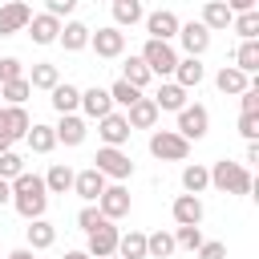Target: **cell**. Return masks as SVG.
Segmentation results:
<instances>
[{
	"mask_svg": "<svg viewBox=\"0 0 259 259\" xmlns=\"http://www.w3.org/2000/svg\"><path fill=\"white\" fill-rule=\"evenodd\" d=\"M12 206H16V214H20V219H45V210H49L45 178H40V174L20 170V174L12 178Z\"/></svg>",
	"mask_w": 259,
	"mask_h": 259,
	"instance_id": "6da1fadb",
	"label": "cell"
},
{
	"mask_svg": "<svg viewBox=\"0 0 259 259\" xmlns=\"http://www.w3.org/2000/svg\"><path fill=\"white\" fill-rule=\"evenodd\" d=\"M206 170H210V186H214V190H223V194H251V170H247L243 162L219 158V162L206 166Z\"/></svg>",
	"mask_w": 259,
	"mask_h": 259,
	"instance_id": "7a4b0ae2",
	"label": "cell"
},
{
	"mask_svg": "<svg viewBox=\"0 0 259 259\" xmlns=\"http://www.w3.org/2000/svg\"><path fill=\"white\" fill-rule=\"evenodd\" d=\"M142 61H146V69L154 73V77H174V65H178V53H174V45L170 40H146L142 45V53H138Z\"/></svg>",
	"mask_w": 259,
	"mask_h": 259,
	"instance_id": "3957f363",
	"label": "cell"
},
{
	"mask_svg": "<svg viewBox=\"0 0 259 259\" xmlns=\"http://www.w3.org/2000/svg\"><path fill=\"white\" fill-rule=\"evenodd\" d=\"M150 154H154L158 162H186L190 142H186L178 130H154V134H150Z\"/></svg>",
	"mask_w": 259,
	"mask_h": 259,
	"instance_id": "277c9868",
	"label": "cell"
},
{
	"mask_svg": "<svg viewBox=\"0 0 259 259\" xmlns=\"http://www.w3.org/2000/svg\"><path fill=\"white\" fill-rule=\"evenodd\" d=\"M93 166H97L105 178H113V182H125V178L134 174V162H130V154H125L121 146H101L97 158H93Z\"/></svg>",
	"mask_w": 259,
	"mask_h": 259,
	"instance_id": "5b68a950",
	"label": "cell"
},
{
	"mask_svg": "<svg viewBox=\"0 0 259 259\" xmlns=\"http://www.w3.org/2000/svg\"><path fill=\"white\" fill-rule=\"evenodd\" d=\"M206 130H210V113H206V105H182V109H178V134H182L186 142L206 138Z\"/></svg>",
	"mask_w": 259,
	"mask_h": 259,
	"instance_id": "8992f818",
	"label": "cell"
},
{
	"mask_svg": "<svg viewBox=\"0 0 259 259\" xmlns=\"http://www.w3.org/2000/svg\"><path fill=\"white\" fill-rule=\"evenodd\" d=\"M89 45H93V53H97L101 61H113V57H121V53H125V32H121L117 24H109V28L89 32Z\"/></svg>",
	"mask_w": 259,
	"mask_h": 259,
	"instance_id": "52a82bcc",
	"label": "cell"
},
{
	"mask_svg": "<svg viewBox=\"0 0 259 259\" xmlns=\"http://www.w3.org/2000/svg\"><path fill=\"white\" fill-rule=\"evenodd\" d=\"M97 210H101L105 219H113V223L125 219V214H130V190H125L121 182H113V186L105 182V190L97 194Z\"/></svg>",
	"mask_w": 259,
	"mask_h": 259,
	"instance_id": "ba28073f",
	"label": "cell"
},
{
	"mask_svg": "<svg viewBox=\"0 0 259 259\" xmlns=\"http://www.w3.org/2000/svg\"><path fill=\"white\" fill-rule=\"evenodd\" d=\"M117 235H121V231L113 227V219H101V223L89 231V247H85V251H89L93 259H101V255H113V251H117Z\"/></svg>",
	"mask_w": 259,
	"mask_h": 259,
	"instance_id": "9c48e42d",
	"label": "cell"
},
{
	"mask_svg": "<svg viewBox=\"0 0 259 259\" xmlns=\"http://www.w3.org/2000/svg\"><path fill=\"white\" fill-rule=\"evenodd\" d=\"M28 20H32V8H28L24 0H8V4H0V36H16V32H24Z\"/></svg>",
	"mask_w": 259,
	"mask_h": 259,
	"instance_id": "30bf717a",
	"label": "cell"
},
{
	"mask_svg": "<svg viewBox=\"0 0 259 259\" xmlns=\"http://www.w3.org/2000/svg\"><path fill=\"white\" fill-rule=\"evenodd\" d=\"M178 40L186 49V57H202L210 49V28L202 20H190V24H178Z\"/></svg>",
	"mask_w": 259,
	"mask_h": 259,
	"instance_id": "8fae6325",
	"label": "cell"
},
{
	"mask_svg": "<svg viewBox=\"0 0 259 259\" xmlns=\"http://www.w3.org/2000/svg\"><path fill=\"white\" fill-rule=\"evenodd\" d=\"M97 134H101L105 146H125L134 130L125 121V113H105V117H97Z\"/></svg>",
	"mask_w": 259,
	"mask_h": 259,
	"instance_id": "7c38bea8",
	"label": "cell"
},
{
	"mask_svg": "<svg viewBox=\"0 0 259 259\" xmlns=\"http://www.w3.org/2000/svg\"><path fill=\"white\" fill-rule=\"evenodd\" d=\"M142 20H146V32H150L154 40H174V36H178V24H182L170 8H158V12L142 16Z\"/></svg>",
	"mask_w": 259,
	"mask_h": 259,
	"instance_id": "4fadbf2b",
	"label": "cell"
},
{
	"mask_svg": "<svg viewBox=\"0 0 259 259\" xmlns=\"http://www.w3.org/2000/svg\"><path fill=\"white\" fill-rule=\"evenodd\" d=\"M170 214H174L178 227H198L202 223V198L198 194H178L170 202Z\"/></svg>",
	"mask_w": 259,
	"mask_h": 259,
	"instance_id": "5bb4252c",
	"label": "cell"
},
{
	"mask_svg": "<svg viewBox=\"0 0 259 259\" xmlns=\"http://www.w3.org/2000/svg\"><path fill=\"white\" fill-rule=\"evenodd\" d=\"M158 105H154V97H138L130 109H125V121H130V130H154L158 125Z\"/></svg>",
	"mask_w": 259,
	"mask_h": 259,
	"instance_id": "9a60e30c",
	"label": "cell"
},
{
	"mask_svg": "<svg viewBox=\"0 0 259 259\" xmlns=\"http://www.w3.org/2000/svg\"><path fill=\"white\" fill-rule=\"evenodd\" d=\"M105 190V174L97 170V166H89V170H77L73 174V194H81L85 202H97V194Z\"/></svg>",
	"mask_w": 259,
	"mask_h": 259,
	"instance_id": "2e32d148",
	"label": "cell"
},
{
	"mask_svg": "<svg viewBox=\"0 0 259 259\" xmlns=\"http://www.w3.org/2000/svg\"><path fill=\"white\" fill-rule=\"evenodd\" d=\"M89 24H81V20H65L61 24V32H57V45L65 49V53H81L85 45H89Z\"/></svg>",
	"mask_w": 259,
	"mask_h": 259,
	"instance_id": "e0dca14e",
	"label": "cell"
},
{
	"mask_svg": "<svg viewBox=\"0 0 259 259\" xmlns=\"http://www.w3.org/2000/svg\"><path fill=\"white\" fill-rule=\"evenodd\" d=\"M77 109H85V117H105V113H113V97H109V89H81V105Z\"/></svg>",
	"mask_w": 259,
	"mask_h": 259,
	"instance_id": "ac0fdd59",
	"label": "cell"
},
{
	"mask_svg": "<svg viewBox=\"0 0 259 259\" xmlns=\"http://www.w3.org/2000/svg\"><path fill=\"white\" fill-rule=\"evenodd\" d=\"M28 36H32V45H57V32H61V20L57 16H49V12H40V16H32L28 24Z\"/></svg>",
	"mask_w": 259,
	"mask_h": 259,
	"instance_id": "d6986e66",
	"label": "cell"
},
{
	"mask_svg": "<svg viewBox=\"0 0 259 259\" xmlns=\"http://www.w3.org/2000/svg\"><path fill=\"white\" fill-rule=\"evenodd\" d=\"M53 134H57V142H65V146H81L85 142V117H77V113H61V121L53 125Z\"/></svg>",
	"mask_w": 259,
	"mask_h": 259,
	"instance_id": "ffe728a7",
	"label": "cell"
},
{
	"mask_svg": "<svg viewBox=\"0 0 259 259\" xmlns=\"http://www.w3.org/2000/svg\"><path fill=\"white\" fill-rule=\"evenodd\" d=\"M202 77H206V69H202L198 57H178V65H174V81H178L182 89H198Z\"/></svg>",
	"mask_w": 259,
	"mask_h": 259,
	"instance_id": "44dd1931",
	"label": "cell"
},
{
	"mask_svg": "<svg viewBox=\"0 0 259 259\" xmlns=\"http://www.w3.org/2000/svg\"><path fill=\"white\" fill-rule=\"evenodd\" d=\"M49 93H53L49 101H53V109H57V113H77V105H81V89H77V85H69V81H57Z\"/></svg>",
	"mask_w": 259,
	"mask_h": 259,
	"instance_id": "7402d4cb",
	"label": "cell"
},
{
	"mask_svg": "<svg viewBox=\"0 0 259 259\" xmlns=\"http://www.w3.org/2000/svg\"><path fill=\"white\" fill-rule=\"evenodd\" d=\"M214 85H219V93H231V97H239V93L251 85V77H247L243 69H235V65H223V69H219V77H214Z\"/></svg>",
	"mask_w": 259,
	"mask_h": 259,
	"instance_id": "603a6c76",
	"label": "cell"
},
{
	"mask_svg": "<svg viewBox=\"0 0 259 259\" xmlns=\"http://www.w3.org/2000/svg\"><path fill=\"white\" fill-rule=\"evenodd\" d=\"M154 105H158V109L178 113V109L186 105V89H182L178 81H162V85H158V93H154Z\"/></svg>",
	"mask_w": 259,
	"mask_h": 259,
	"instance_id": "cb8c5ba5",
	"label": "cell"
},
{
	"mask_svg": "<svg viewBox=\"0 0 259 259\" xmlns=\"http://www.w3.org/2000/svg\"><path fill=\"white\" fill-rule=\"evenodd\" d=\"M57 243V227L49 219H28V247L32 251H49Z\"/></svg>",
	"mask_w": 259,
	"mask_h": 259,
	"instance_id": "d4e9b609",
	"label": "cell"
},
{
	"mask_svg": "<svg viewBox=\"0 0 259 259\" xmlns=\"http://www.w3.org/2000/svg\"><path fill=\"white\" fill-rule=\"evenodd\" d=\"M231 16H235V12H231L223 0H206V4H202V24H206L210 32H223V28H231Z\"/></svg>",
	"mask_w": 259,
	"mask_h": 259,
	"instance_id": "484cf974",
	"label": "cell"
},
{
	"mask_svg": "<svg viewBox=\"0 0 259 259\" xmlns=\"http://www.w3.org/2000/svg\"><path fill=\"white\" fill-rule=\"evenodd\" d=\"M24 77H28V85H32V89H53V85L61 81V69H57L53 61H36Z\"/></svg>",
	"mask_w": 259,
	"mask_h": 259,
	"instance_id": "4316f807",
	"label": "cell"
},
{
	"mask_svg": "<svg viewBox=\"0 0 259 259\" xmlns=\"http://www.w3.org/2000/svg\"><path fill=\"white\" fill-rule=\"evenodd\" d=\"M24 142H28V150H32V154H49V150L57 146V134H53V125L32 121V125H28V134H24Z\"/></svg>",
	"mask_w": 259,
	"mask_h": 259,
	"instance_id": "83f0119b",
	"label": "cell"
},
{
	"mask_svg": "<svg viewBox=\"0 0 259 259\" xmlns=\"http://www.w3.org/2000/svg\"><path fill=\"white\" fill-rule=\"evenodd\" d=\"M4 125H8V138L16 142V138H24V134H28L32 117H28V109H24V105H4Z\"/></svg>",
	"mask_w": 259,
	"mask_h": 259,
	"instance_id": "f1b7e54d",
	"label": "cell"
},
{
	"mask_svg": "<svg viewBox=\"0 0 259 259\" xmlns=\"http://www.w3.org/2000/svg\"><path fill=\"white\" fill-rule=\"evenodd\" d=\"M45 190H49V194H65V190H73V170H69L65 162H53L49 174H45Z\"/></svg>",
	"mask_w": 259,
	"mask_h": 259,
	"instance_id": "f546056e",
	"label": "cell"
},
{
	"mask_svg": "<svg viewBox=\"0 0 259 259\" xmlns=\"http://www.w3.org/2000/svg\"><path fill=\"white\" fill-rule=\"evenodd\" d=\"M109 8H113V24H117V28H125V24L134 28V24L146 16V12H142V0H113Z\"/></svg>",
	"mask_w": 259,
	"mask_h": 259,
	"instance_id": "4dcf8cb0",
	"label": "cell"
},
{
	"mask_svg": "<svg viewBox=\"0 0 259 259\" xmlns=\"http://www.w3.org/2000/svg\"><path fill=\"white\" fill-rule=\"evenodd\" d=\"M170 255H174V235L170 231L146 235V259H170Z\"/></svg>",
	"mask_w": 259,
	"mask_h": 259,
	"instance_id": "1f68e13d",
	"label": "cell"
},
{
	"mask_svg": "<svg viewBox=\"0 0 259 259\" xmlns=\"http://www.w3.org/2000/svg\"><path fill=\"white\" fill-rule=\"evenodd\" d=\"M117 255H121V259H146V235H142V231L117 235Z\"/></svg>",
	"mask_w": 259,
	"mask_h": 259,
	"instance_id": "d6a6232c",
	"label": "cell"
},
{
	"mask_svg": "<svg viewBox=\"0 0 259 259\" xmlns=\"http://www.w3.org/2000/svg\"><path fill=\"white\" fill-rule=\"evenodd\" d=\"M150 77H154V73L146 69V61H142V57H130V61L121 65V81H130L134 89H146V85H150Z\"/></svg>",
	"mask_w": 259,
	"mask_h": 259,
	"instance_id": "836d02e7",
	"label": "cell"
},
{
	"mask_svg": "<svg viewBox=\"0 0 259 259\" xmlns=\"http://www.w3.org/2000/svg\"><path fill=\"white\" fill-rule=\"evenodd\" d=\"M206 186H210V170H206V166L194 162V166L182 170V190H186V194H202Z\"/></svg>",
	"mask_w": 259,
	"mask_h": 259,
	"instance_id": "e575fe53",
	"label": "cell"
},
{
	"mask_svg": "<svg viewBox=\"0 0 259 259\" xmlns=\"http://www.w3.org/2000/svg\"><path fill=\"white\" fill-rule=\"evenodd\" d=\"M231 28H235L243 40H255V36H259V12H255V8L235 12V16H231Z\"/></svg>",
	"mask_w": 259,
	"mask_h": 259,
	"instance_id": "d590c367",
	"label": "cell"
},
{
	"mask_svg": "<svg viewBox=\"0 0 259 259\" xmlns=\"http://www.w3.org/2000/svg\"><path fill=\"white\" fill-rule=\"evenodd\" d=\"M235 69H243L247 77L259 69V40H243V45L235 49Z\"/></svg>",
	"mask_w": 259,
	"mask_h": 259,
	"instance_id": "8d00e7d4",
	"label": "cell"
},
{
	"mask_svg": "<svg viewBox=\"0 0 259 259\" xmlns=\"http://www.w3.org/2000/svg\"><path fill=\"white\" fill-rule=\"evenodd\" d=\"M28 93H32L28 77H16V81H4V85H0V97H4L8 105H24V101H28Z\"/></svg>",
	"mask_w": 259,
	"mask_h": 259,
	"instance_id": "74e56055",
	"label": "cell"
},
{
	"mask_svg": "<svg viewBox=\"0 0 259 259\" xmlns=\"http://www.w3.org/2000/svg\"><path fill=\"white\" fill-rule=\"evenodd\" d=\"M109 97H113V105H125V109H130V105L142 97V89H134L130 81H113V85H109Z\"/></svg>",
	"mask_w": 259,
	"mask_h": 259,
	"instance_id": "f35d334b",
	"label": "cell"
},
{
	"mask_svg": "<svg viewBox=\"0 0 259 259\" xmlns=\"http://www.w3.org/2000/svg\"><path fill=\"white\" fill-rule=\"evenodd\" d=\"M20 170H24V158H20L16 150H4V154H0V178H4V182H12Z\"/></svg>",
	"mask_w": 259,
	"mask_h": 259,
	"instance_id": "ab89813d",
	"label": "cell"
},
{
	"mask_svg": "<svg viewBox=\"0 0 259 259\" xmlns=\"http://www.w3.org/2000/svg\"><path fill=\"white\" fill-rule=\"evenodd\" d=\"M198 243H202V231H198V227H178V231H174V247L198 251Z\"/></svg>",
	"mask_w": 259,
	"mask_h": 259,
	"instance_id": "60d3db41",
	"label": "cell"
},
{
	"mask_svg": "<svg viewBox=\"0 0 259 259\" xmlns=\"http://www.w3.org/2000/svg\"><path fill=\"white\" fill-rule=\"evenodd\" d=\"M101 219H105V214H101V210H97V206L89 202V206H81V214H77V227H81V231L89 235V231H93V227H97Z\"/></svg>",
	"mask_w": 259,
	"mask_h": 259,
	"instance_id": "b9f144b4",
	"label": "cell"
},
{
	"mask_svg": "<svg viewBox=\"0 0 259 259\" xmlns=\"http://www.w3.org/2000/svg\"><path fill=\"white\" fill-rule=\"evenodd\" d=\"M16 77H24V65L16 57H0V85L4 81H16Z\"/></svg>",
	"mask_w": 259,
	"mask_h": 259,
	"instance_id": "7bdbcfd3",
	"label": "cell"
},
{
	"mask_svg": "<svg viewBox=\"0 0 259 259\" xmlns=\"http://www.w3.org/2000/svg\"><path fill=\"white\" fill-rule=\"evenodd\" d=\"M239 105H243V113H259V85H255V81L239 93Z\"/></svg>",
	"mask_w": 259,
	"mask_h": 259,
	"instance_id": "ee69618b",
	"label": "cell"
},
{
	"mask_svg": "<svg viewBox=\"0 0 259 259\" xmlns=\"http://www.w3.org/2000/svg\"><path fill=\"white\" fill-rule=\"evenodd\" d=\"M198 259H227V243H219V239H202L198 243Z\"/></svg>",
	"mask_w": 259,
	"mask_h": 259,
	"instance_id": "f6af8a7d",
	"label": "cell"
},
{
	"mask_svg": "<svg viewBox=\"0 0 259 259\" xmlns=\"http://www.w3.org/2000/svg\"><path fill=\"white\" fill-rule=\"evenodd\" d=\"M239 134H243L247 142H255V138H259V113H243V117H239Z\"/></svg>",
	"mask_w": 259,
	"mask_h": 259,
	"instance_id": "bcb514c9",
	"label": "cell"
},
{
	"mask_svg": "<svg viewBox=\"0 0 259 259\" xmlns=\"http://www.w3.org/2000/svg\"><path fill=\"white\" fill-rule=\"evenodd\" d=\"M73 8H77V0H45V12H49V16H57V20H61V16H69Z\"/></svg>",
	"mask_w": 259,
	"mask_h": 259,
	"instance_id": "7dc6e473",
	"label": "cell"
},
{
	"mask_svg": "<svg viewBox=\"0 0 259 259\" xmlns=\"http://www.w3.org/2000/svg\"><path fill=\"white\" fill-rule=\"evenodd\" d=\"M231 12H247V8H255V0H223Z\"/></svg>",
	"mask_w": 259,
	"mask_h": 259,
	"instance_id": "c3c4849f",
	"label": "cell"
},
{
	"mask_svg": "<svg viewBox=\"0 0 259 259\" xmlns=\"http://www.w3.org/2000/svg\"><path fill=\"white\" fill-rule=\"evenodd\" d=\"M4 202H12V182L0 178V206H4Z\"/></svg>",
	"mask_w": 259,
	"mask_h": 259,
	"instance_id": "681fc988",
	"label": "cell"
},
{
	"mask_svg": "<svg viewBox=\"0 0 259 259\" xmlns=\"http://www.w3.org/2000/svg\"><path fill=\"white\" fill-rule=\"evenodd\" d=\"M247 162H259V142H247Z\"/></svg>",
	"mask_w": 259,
	"mask_h": 259,
	"instance_id": "f907efd6",
	"label": "cell"
},
{
	"mask_svg": "<svg viewBox=\"0 0 259 259\" xmlns=\"http://www.w3.org/2000/svg\"><path fill=\"white\" fill-rule=\"evenodd\" d=\"M8 259H32V247H20V251H12Z\"/></svg>",
	"mask_w": 259,
	"mask_h": 259,
	"instance_id": "816d5d0a",
	"label": "cell"
},
{
	"mask_svg": "<svg viewBox=\"0 0 259 259\" xmlns=\"http://www.w3.org/2000/svg\"><path fill=\"white\" fill-rule=\"evenodd\" d=\"M65 259H93L89 251H65Z\"/></svg>",
	"mask_w": 259,
	"mask_h": 259,
	"instance_id": "f5cc1de1",
	"label": "cell"
},
{
	"mask_svg": "<svg viewBox=\"0 0 259 259\" xmlns=\"http://www.w3.org/2000/svg\"><path fill=\"white\" fill-rule=\"evenodd\" d=\"M4 150H12V138H8V134H0V154H4Z\"/></svg>",
	"mask_w": 259,
	"mask_h": 259,
	"instance_id": "db71d44e",
	"label": "cell"
},
{
	"mask_svg": "<svg viewBox=\"0 0 259 259\" xmlns=\"http://www.w3.org/2000/svg\"><path fill=\"white\" fill-rule=\"evenodd\" d=\"M101 259H121V255H117V251H113V255H101Z\"/></svg>",
	"mask_w": 259,
	"mask_h": 259,
	"instance_id": "11a10c76",
	"label": "cell"
}]
</instances>
